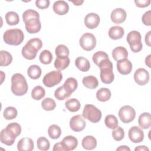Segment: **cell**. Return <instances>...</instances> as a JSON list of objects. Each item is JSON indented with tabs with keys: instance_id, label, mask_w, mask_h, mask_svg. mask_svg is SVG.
Listing matches in <instances>:
<instances>
[{
	"instance_id": "obj_1",
	"label": "cell",
	"mask_w": 151,
	"mask_h": 151,
	"mask_svg": "<svg viewBox=\"0 0 151 151\" xmlns=\"http://www.w3.org/2000/svg\"><path fill=\"white\" fill-rule=\"evenodd\" d=\"M23 21L27 31L29 34H36L41 28L40 21V15L38 12L33 9H28L22 14Z\"/></svg>"
},
{
	"instance_id": "obj_2",
	"label": "cell",
	"mask_w": 151,
	"mask_h": 151,
	"mask_svg": "<svg viewBox=\"0 0 151 151\" xmlns=\"http://www.w3.org/2000/svg\"><path fill=\"white\" fill-rule=\"evenodd\" d=\"M11 89L12 93L17 96L25 94L28 86L25 77L20 73H15L11 77Z\"/></svg>"
},
{
	"instance_id": "obj_3",
	"label": "cell",
	"mask_w": 151,
	"mask_h": 151,
	"mask_svg": "<svg viewBox=\"0 0 151 151\" xmlns=\"http://www.w3.org/2000/svg\"><path fill=\"white\" fill-rule=\"evenodd\" d=\"M42 41L38 38H33L28 41L22 47L21 53L22 56L29 60L35 58L37 52L42 48Z\"/></svg>"
},
{
	"instance_id": "obj_4",
	"label": "cell",
	"mask_w": 151,
	"mask_h": 151,
	"mask_svg": "<svg viewBox=\"0 0 151 151\" xmlns=\"http://www.w3.org/2000/svg\"><path fill=\"white\" fill-rule=\"evenodd\" d=\"M3 39L4 42L8 45H18L24 41V34L20 29H9L4 32Z\"/></svg>"
},
{
	"instance_id": "obj_5",
	"label": "cell",
	"mask_w": 151,
	"mask_h": 151,
	"mask_svg": "<svg viewBox=\"0 0 151 151\" xmlns=\"http://www.w3.org/2000/svg\"><path fill=\"white\" fill-rule=\"evenodd\" d=\"M83 117L92 123H98L101 118V112L93 104L85 105L82 113Z\"/></svg>"
},
{
	"instance_id": "obj_6",
	"label": "cell",
	"mask_w": 151,
	"mask_h": 151,
	"mask_svg": "<svg viewBox=\"0 0 151 151\" xmlns=\"http://www.w3.org/2000/svg\"><path fill=\"white\" fill-rule=\"evenodd\" d=\"M141 40L142 37L139 31L135 30L132 31L127 34L126 40L130 45L131 50L133 52H138L142 50L143 44Z\"/></svg>"
},
{
	"instance_id": "obj_7",
	"label": "cell",
	"mask_w": 151,
	"mask_h": 151,
	"mask_svg": "<svg viewBox=\"0 0 151 151\" xmlns=\"http://www.w3.org/2000/svg\"><path fill=\"white\" fill-rule=\"evenodd\" d=\"M63 79V74L60 71L53 70L46 74L43 79V84L48 87H52L59 84Z\"/></svg>"
},
{
	"instance_id": "obj_8",
	"label": "cell",
	"mask_w": 151,
	"mask_h": 151,
	"mask_svg": "<svg viewBox=\"0 0 151 151\" xmlns=\"http://www.w3.org/2000/svg\"><path fill=\"white\" fill-rule=\"evenodd\" d=\"M79 43L81 47L85 51H91L96 47V38L91 33L86 32L82 35L80 38Z\"/></svg>"
},
{
	"instance_id": "obj_9",
	"label": "cell",
	"mask_w": 151,
	"mask_h": 151,
	"mask_svg": "<svg viewBox=\"0 0 151 151\" xmlns=\"http://www.w3.org/2000/svg\"><path fill=\"white\" fill-rule=\"evenodd\" d=\"M119 117L124 123H129L132 122L136 117V111L130 106H122L119 111Z\"/></svg>"
},
{
	"instance_id": "obj_10",
	"label": "cell",
	"mask_w": 151,
	"mask_h": 151,
	"mask_svg": "<svg viewBox=\"0 0 151 151\" xmlns=\"http://www.w3.org/2000/svg\"><path fill=\"white\" fill-rule=\"evenodd\" d=\"M149 72L143 68H139L136 70L134 74V81L139 86H145L149 81Z\"/></svg>"
},
{
	"instance_id": "obj_11",
	"label": "cell",
	"mask_w": 151,
	"mask_h": 151,
	"mask_svg": "<svg viewBox=\"0 0 151 151\" xmlns=\"http://www.w3.org/2000/svg\"><path fill=\"white\" fill-rule=\"evenodd\" d=\"M100 69V77L101 81L107 84L111 83L114 79V76L113 72V64Z\"/></svg>"
},
{
	"instance_id": "obj_12",
	"label": "cell",
	"mask_w": 151,
	"mask_h": 151,
	"mask_svg": "<svg viewBox=\"0 0 151 151\" xmlns=\"http://www.w3.org/2000/svg\"><path fill=\"white\" fill-rule=\"evenodd\" d=\"M86 122L80 114L73 116L70 120V127L74 132H81L86 127Z\"/></svg>"
},
{
	"instance_id": "obj_13",
	"label": "cell",
	"mask_w": 151,
	"mask_h": 151,
	"mask_svg": "<svg viewBox=\"0 0 151 151\" xmlns=\"http://www.w3.org/2000/svg\"><path fill=\"white\" fill-rule=\"evenodd\" d=\"M129 139L133 143H140L143 140L144 133L140 127L137 126H132L128 132Z\"/></svg>"
},
{
	"instance_id": "obj_14",
	"label": "cell",
	"mask_w": 151,
	"mask_h": 151,
	"mask_svg": "<svg viewBox=\"0 0 151 151\" xmlns=\"http://www.w3.org/2000/svg\"><path fill=\"white\" fill-rule=\"evenodd\" d=\"M116 65L119 73L123 75H127L130 73L133 68L132 63L127 58L117 61Z\"/></svg>"
},
{
	"instance_id": "obj_15",
	"label": "cell",
	"mask_w": 151,
	"mask_h": 151,
	"mask_svg": "<svg viewBox=\"0 0 151 151\" xmlns=\"http://www.w3.org/2000/svg\"><path fill=\"white\" fill-rule=\"evenodd\" d=\"M127 17L126 12L124 9L120 8H117L113 9L111 13L110 18L112 22L115 24H121L123 22Z\"/></svg>"
},
{
	"instance_id": "obj_16",
	"label": "cell",
	"mask_w": 151,
	"mask_h": 151,
	"mask_svg": "<svg viewBox=\"0 0 151 151\" xmlns=\"http://www.w3.org/2000/svg\"><path fill=\"white\" fill-rule=\"evenodd\" d=\"M100 21L99 15L94 12L88 14L84 18L85 25L89 29H94L97 27Z\"/></svg>"
},
{
	"instance_id": "obj_17",
	"label": "cell",
	"mask_w": 151,
	"mask_h": 151,
	"mask_svg": "<svg viewBox=\"0 0 151 151\" xmlns=\"http://www.w3.org/2000/svg\"><path fill=\"white\" fill-rule=\"evenodd\" d=\"M64 147V151H70L74 150L78 145L77 139L73 136H67L61 142Z\"/></svg>"
},
{
	"instance_id": "obj_18",
	"label": "cell",
	"mask_w": 151,
	"mask_h": 151,
	"mask_svg": "<svg viewBox=\"0 0 151 151\" xmlns=\"http://www.w3.org/2000/svg\"><path fill=\"white\" fill-rule=\"evenodd\" d=\"M34 147V142L29 137L22 138L17 143V149L19 151H31Z\"/></svg>"
},
{
	"instance_id": "obj_19",
	"label": "cell",
	"mask_w": 151,
	"mask_h": 151,
	"mask_svg": "<svg viewBox=\"0 0 151 151\" xmlns=\"http://www.w3.org/2000/svg\"><path fill=\"white\" fill-rule=\"evenodd\" d=\"M52 9L55 14L64 15L68 12L69 6L67 2L64 1H57L54 3Z\"/></svg>"
},
{
	"instance_id": "obj_20",
	"label": "cell",
	"mask_w": 151,
	"mask_h": 151,
	"mask_svg": "<svg viewBox=\"0 0 151 151\" xmlns=\"http://www.w3.org/2000/svg\"><path fill=\"white\" fill-rule=\"evenodd\" d=\"M139 126L143 129H149L151 126V116L149 113L144 112L142 113L138 119Z\"/></svg>"
},
{
	"instance_id": "obj_21",
	"label": "cell",
	"mask_w": 151,
	"mask_h": 151,
	"mask_svg": "<svg viewBox=\"0 0 151 151\" xmlns=\"http://www.w3.org/2000/svg\"><path fill=\"white\" fill-rule=\"evenodd\" d=\"M111 54L113 59L117 61L122 59L127 58L128 57V51L126 48L119 46L113 49Z\"/></svg>"
},
{
	"instance_id": "obj_22",
	"label": "cell",
	"mask_w": 151,
	"mask_h": 151,
	"mask_svg": "<svg viewBox=\"0 0 151 151\" xmlns=\"http://www.w3.org/2000/svg\"><path fill=\"white\" fill-rule=\"evenodd\" d=\"M124 34V29L118 25L111 27L109 30V35L112 40H118L122 38Z\"/></svg>"
},
{
	"instance_id": "obj_23",
	"label": "cell",
	"mask_w": 151,
	"mask_h": 151,
	"mask_svg": "<svg viewBox=\"0 0 151 151\" xmlns=\"http://www.w3.org/2000/svg\"><path fill=\"white\" fill-rule=\"evenodd\" d=\"M81 145L86 150H93L97 146V140L93 136H87L83 139Z\"/></svg>"
},
{
	"instance_id": "obj_24",
	"label": "cell",
	"mask_w": 151,
	"mask_h": 151,
	"mask_svg": "<svg viewBox=\"0 0 151 151\" xmlns=\"http://www.w3.org/2000/svg\"><path fill=\"white\" fill-rule=\"evenodd\" d=\"M75 65L78 70L83 72L88 71L90 68L89 61L83 57H77L75 60Z\"/></svg>"
},
{
	"instance_id": "obj_25",
	"label": "cell",
	"mask_w": 151,
	"mask_h": 151,
	"mask_svg": "<svg viewBox=\"0 0 151 151\" xmlns=\"http://www.w3.org/2000/svg\"><path fill=\"white\" fill-rule=\"evenodd\" d=\"M83 85L90 89H94L99 86V81L97 78L93 76H88L84 77L82 80Z\"/></svg>"
},
{
	"instance_id": "obj_26",
	"label": "cell",
	"mask_w": 151,
	"mask_h": 151,
	"mask_svg": "<svg viewBox=\"0 0 151 151\" xmlns=\"http://www.w3.org/2000/svg\"><path fill=\"white\" fill-rule=\"evenodd\" d=\"M63 87L67 91V93L71 95V94L77 88V81L73 77H69L65 81L63 84Z\"/></svg>"
},
{
	"instance_id": "obj_27",
	"label": "cell",
	"mask_w": 151,
	"mask_h": 151,
	"mask_svg": "<svg viewBox=\"0 0 151 151\" xmlns=\"http://www.w3.org/2000/svg\"><path fill=\"white\" fill-rule=\"evenodd\" d=\"M5 129L9 134L15 137L18 136L21 132V127L20 124L17 122H13L8 124Z\"/></svg>"
},
{
	"instance_id": "obj_28",
	"label": "cell",
	"mask_w": 151,
	"mask_h": 151,
	"mask_svg": "<svg viewBox=\"0 0 151 151\" xmlns=\"http://www.w3.org/2000/svg\"><path fill=\"white\" fill-rule=\"evenodd\" d=\"M16 137L9 134L5 129L1 130L0 134V139L2 143L7 146H11L15 142Z\"/></svg>"
},
{
	"instance_id": "obj_29",
	"label": "cell",
	"mask_w": 151,
	"mask_h": 151,
	"mask_svg": "<svg viewBox=\"0 0 151 151\" xmlns=\"http://www.w3.org/2000/svg\"><path fill=\"white\" fill-rule=\"evenodd\" d=\"M70 58L67 57H57L55 60L54 65V67L58 71H61L65 69L70 64Z\"/></svg>"
},
{
	"instance_id": "obj_30",
	"label": "cell",
	"mask_w": 151,
	"mask_h": 151,
	"mask_svg": "<svg viewBox=\"0 0 151 151\" xmlns=\"http://www.w3.org/2000/svg\"><path fill=\"white\" fill-rule=\"evenodd\" d=\"M111 96L110 90L107 88H101L96 92V98L101 102L108 101Z\"/></svg>"
},
{
	"instance_id": "obj_31",
	"label": "cell",
	"mask_w": 151,
	"mask_h": 151,
	"mask_svg": "<svg viewBox=\"0 0 151 151\" xmlns=\"http://www.w3.org/2000/svg\"><path fill=\"white\" fill-rule=\"evenodd\" d=\"M65 107L71 112H76L80 110L81 104L77 99L72 98L65 101Z\"/></svg>"
},
{
	"instance_id": "obj_32",
	"label": "cell",
	"mask_w": 151,
	"mask_h": 151,
	"mask_svg": "<svg viewBox=\"0 0 151 151\" xmlns=\"http://www.w3.org/2000/svg\"><path fill=\"white\" fill-rule=\"evenodd\" d=\"M41 69L37 65H31L27 70V74L29 78L33 80L38 79L41 75Z\"/></svg>"
},
{
	"instance_id": "obj_33",
	"label": "cell",
	"mask_w": 151,
	"mask_h": 151,
	"mask_svg": "<svg viewBox=\"0 0 151 151\" xmlns=\"http://www.w3.org/2000/svg\"><path fill=\"white\" fill-rule=\"evenodd\" d=\"M12 61V56L8 51L1 50L0 51V65L5 67L9 65Z\"/></svg>"
},
{
	"instance_id": "obj_34",
	"label": "cell",
	"mask_w": 151,
	"mask_h": 151,
	"mask_svg": "<svg viewBox=\"0 0 151 151\" xmlns=\"http://www.w3.org/2000/svg\"><path fill=\"white\" fill-rule=\"evenodd\" d=\"M5 20L8 25H15L19 23V17L17 12L9 11L5 14Z\"/></svg>"
},
{
	"instance_id": "obj_35",
	"label": "cell",
	"mask_w": 151,
	"mask_h": 151,
	"mask_svg": "<svg viewBox=\"0 0 151 151\" xmlns=\"http://www.w3.org/2000/svg\"><path fill=\"white\" fill-rule=\"evenodd\" d=\"M106 126L110 129H115L118 127L119 122L117 117L113 114H109L106 116L104 120Z\"/></svg>"
},
{
	"instance_id": "obj_36",
	"label": "cell",
	"mask_w": 151,
	"mask_h": 151,
	"mask_svg": "<svg viewBox=\"0 0 151 151\" xmlns=\"http://www.w3.org/2000/svg\"><path fill=\"white\" fill-rule=\"evenodd\" d=\"M45 95V91L44 88L40 86H35L31 91V97L35 100H40L42 99Z\"/></svg>"
},
{
	"instance_id": "obj_37",
	"label": "cell",
	"mask_w": 151,
	"mask_h": 151,
	"mask_svg": "<svg viewBox=\"0 0 151 151\" xmlns=\"http://www.w3.org/2000/svg\"><path fill=\"white\" fill-rule=\"evenodd\" d=\"M48 134L52 139H58L61 134V129L58 125L52 124L48 129Z\"/></svg>"
},
{
	"instance_id": "obj_38",
	"label": "cell",
	"mask_w": 151,
	"mask_h": 151,
	"mask_svg": "<svg viewBox=\"0 0 151 151\" xmlns=\"http://www.w3.org/2000/svg\"><path fill=\"white\" fill-rule=\"evenodd\" d=\"M39 59L40 62L43 64H49L52 60V53L47 50H43L40 54Z\"/></svg>"
},
{
	"instance_id": "obj_39",
	"label": "cell",
	"mask_w": 151,
	"mask_h": 151,
	"mask_svg": "<svg viewBox=\"0 0 151 151\" xmlns=\"http://www.w3.org/2000/svg\"><path fill=\"white\" fill-rule=\"evenodd\" d=\"M70 96L71 94L67 93L63 86L59 87L54 91V97L58 100H64L68 98Z\"/></svg>"
},
{
	"instance_id": "obj_40",
	"label": "cell",
	"mask_w": 151,
	"mask_h": 151,
	"mask_svg": "<svg viewBox=\"0 0 151 151\" xmlns=\"http://www.w3.org/2000/svg\"><path fill=\"white\" fill-rule=\"evenodd\" d=\"M41 106L42 109L46 111H51L55 108L56 103L52 99L47 97L42 101Z\"/></svg>"
},
{
	"instance_id": "obj_41",
	"label": "cell",
	"mask_w": 151,
	"mask_h": 151,
	"mask_svg": "<svg viewBox=\"0 0 151 151\" xmlns=\"http://www.w3.org/2000/svg\"><path fill=\"white\" fill-rule=\"evenodd\" d=\"M55 54L57 57H67L70 54V51L66 45L60 44L55 48Z\"/></svg>"
},
{
	"instance_id": "obj_42",
	"label": "cell",
	"mask_w": 151,
	"mask_h": 151,
	"mask_svg": "<svg viewBox=\"0 0 151 151\" xmlns=\"http://www.w3.org/2000/svg\"><path fill=\"white\" fill-rule=\"evenodd\" d=\"M17 110L15 107L12 106L7 107L6 109H5L3 113V116L6 120L14 119L17 117Z\"/></svg>"
},
{
	"instance_id": "obj_43",
	"label": "cell",
	"mask_w": 151,
	"mask_h": 151,
	"mask_svg": "<svg viewBox=\"0 0 151 151\" xmlns=\"http://www.w3.org/2000/svg\"><path fill=\"white\" fill-rule=\"evenodd\" d=\"M37 147L40 150L46 151L50 149V143L49 140L45 137H40L37 140Z\"/></svg>"
},
{
	"instance_id": "obj_44",
	"label": "cell",
	"mask_w": 151,
	"mask_h": 151,
	"mask_svg": "<svg viewBox=\"0 0 151 151\" xmlns=\"http://www.w3.org/2000/svg\"><path fill=\"white\" fill-rule=\"evenodd\" d=\"M106 58H109V56L107 55V53H106L104 51H97L96 52H95L92 57V60L93 61L94 63L95 64H96L97 65H98V64L103 60H104V59Z\"/></svg>"
},
{
	"instance_id": "obj_45",
	"label": "cell",
	"mask_w": 151,
	"mask_h": 151,
	"mask_svg": "<svg viewBox=\"0 0 151 151\" xmlns=\"http://www.w3.org/2000/svg\"><path fill=\"white\" fill-rule=\"evenodd\" d=\"M112 136L113 139L116 141L122 140L124 136V131L121 127H117L116 129L112 132Z\"/></svg>"
},
{
	"instance_id": "obj_46",
	"label": "cell",
	"mask_w": 151,
	"mask_h": 151,
	"mask_svg": "<svg viewBox=\"0 0 151 151\" xmlns=\"http://www.w3.org/2000/svg\"><path fill=\"white\" fill-rule=\"evenodd\" d=\"M150 12H151L150 10L146 11V12H145V14L143 15V16L142 17V21L145 25H147V26L151 25Z\"/></svg>"
},
{
	"instance_id": "obj_47",
	"label": "cell",
	"mask_w": 151,
	"mask_h": 151,
	"mask_svg": "<svg viewBox=\"0 0 151 151\" xmlns=\"http://www.w3.org/2000/svg\"><path fill=\"white\" fill-rule=\"evenodd\" d=\"M36 6L40 9H43L47 8L50 5L49 0H37L35 1Z\"/></svg>"
},
{
	"instance_id": "obj_48",
	"label": "cell",
	"mask_w": 151,
	"mask_h": 151,
	"mask_svg": "<svg viewBox=\"0 0 151 151\" xmlns=\"http://www.w3.org/2000/svg\"><path fill=\"white\" fill-rule=\"evenodd\" d=\"M134 3L139 8H145L148 6L150 4V0H135Z\"/></svg>"
},
{
	"instance_id": "obj_49",
	"label": "cell",
	"mask_w": 151,
	"mask_h": 151,
	"mask_svg": "<svg viewBox=\"0 0 151 151\" xmlns=\"http://www.w3.org/2000/svg\"><path fill=\"white\" fill-rule=\"evenodd\" d=\"M52 150L53 151H57V150H63V151H64V147H63V145L61 144V143L58 142V143H55L54 145Z\"/></svg>"
},
{
	"instance_id": "obj_50",
	"label": "cell",
	"mask_w": 151,
	"mask_h": 151,
	"mask_svg": "<svg viewBox=\"0 0 151 151\" xmlns=\"http://www.w3.org/2000/svg\"><path fill=\"white\" fill-rule=\"evenodd\" d=\"M150 34H151V31H149L145 35V43L148 45V46H150Z\"/></svg>"
},
{
	"instance_id": "obj_51",
	"label": "cell",
	"mask_w": 151,
	"mask_h": 151,
	"mask_svg": "<svg viewBox=\"0 0 151 151\" xmlns=\"http://www.w3.org/2000/svg\"><path fill=\"white\" fill-rule=\"evenodd\" d=\"M116 150L117 151H127V150L130 151V149L129 147H127V146L123 145V146H120L119 147H117L116 149Z\"/></svg>"
},
{
	"instance_id": "obj_52",
	"label": "cell",
	"mask_w": 151,
	"mask_h": 151,
	"mask_svg": "<svg viewBox=\"0 0 151 151\" xmlns=\"http://www.w3.org/2000/svg\"><path fill=\"white\" fill-rule=\"evenodd\" d=\"M149 148L147 147L146 146H139L136 147H135L134 149V150L135 151H137V150H139V151H145V150H147V151H149Z\"/></svg>"
},
{
	"instance_id": "obj_53",
	"label": "cell",
	"mask_w": 151,
	"mask_h": 151,
	"mask_svg": "<svg viewBox=\"0 0 151 151\" xmlns=\"http://www.w3.org/2000/svg\"><path fill=\"white\" fill-rule=\"evenodd\" d=\"M150 56L151 55L149 54L145 58V64L149 68H150Z\"/></svg>"
},
{
	"instance_id": "obj_54",
	"label": "cell",
	"mask_w": 151,
	"mask_h": 151,
	"mask_svg": "<svg viewBox=\"0 0 151 151\" xmlns=\"http://www.w3.org/2000/svg\"><path fill=\"white\" fill-rule=\"evenodd\" d=\"M71 2H72L75 5H77V6H79V5H81L83 2H84V1L83 0H77V1H70Z\"/></svg>"
}]
</instances>
